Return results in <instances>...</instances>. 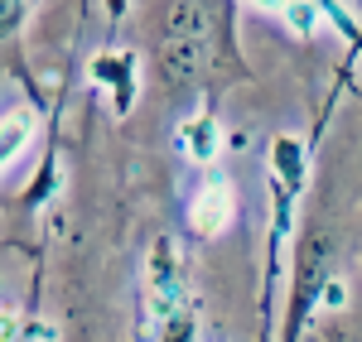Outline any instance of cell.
<instances>
[{"label":"cell","instance_id":"cell-1","mask_svg":"<svg viewBox=\"0 0 362 342\" xmlns=\"http://www.w3.org/2000/svg\"><path fill=\"white\" fill-rule=\"evenodd\" d=\"M203 54H208V20L198 15V5H174L165 25V49H160L165 73L174 83H194L203 68Z\"/></svg>","mask_w":362,"mask_h":342},{"label":"cell","instance_id":"cell-2","mask_svg":"<svg viewBox=\"0 0 362 342\" xmlns=\"http://www.w3.org/2000/svg\"><path fill=\"white\" fill-rule=\"evenodd\" d=\"M232 217H237L232 178H227V173H213L194 193V202H189V231H194V236H218V231L232 227Z\"/></svg>","mask_w":362,"mask_h":342},{"label":"cell","instance_id":"cell-3","mask_svg":"<svg viewBox=\"0 0 362 342\" xmlns=\"http://www.w3.org/2000/svg\"><path fill=\"white\" fill-rule=\"evenodd\" d=\"M92 78L102 87H112V106L121 116L131 111L136 102V54H102L92 58Z\"/></svg>","mask_w":362,"mask_h":342},{"label":"cell","instance_id":"cell-4","mask_svg":"<svg viewBox=\"0 0 362 342\" xmlns=\"http://www.w3.org/2000/svg\"><path fill=\"white\" fill-rule=\"evenodd\" d=\"M271 178H280L295 193L305 188V145L295 135H276V145H271Z\"/></svg>","mask_w":362,"mask_h":342},{"label":"cell","instance_id":"cell-5","mask_svg":"<svg viewBox=\"0 0 362 342\" xmlns=\"http://www.w3.org/2000/svg\"><path fill=\"white\" fill-rule=\"evenodd\" d=\"M179 149L194 159V164H208L213 154H218V121L208 111H198L184 130H179Z\"/></svg>","mask_w":362,"mask_h":342},{"label":"cell","instance_id":"cell-6","mask_svg":"<svg viewBox=\"0 0 362 342\" xmlns=\"http://www.w3.org/2000/svg\"><path fill=\"white\" fill-rule=\"evenodd\" d=\"M280 20L295 29L300 39H309V34L319 29V20H324V15H319V5H314V0H285V5H280Z\"/></svg>","mask_w":362,"mask_h":342},{"label":"cell","instance_id":"cell-7","mask_svg":"<svg viewBox=\"0 0 362 342\" xmlns=\"http://www.w3.org/2000/svg\"><path fill=\"white\" fill-rule=\"evenodd\" d=\"M25 5H29V0H0V34H5V29H15V25H20V15H25Z\"/></svg>","mask_w":362,"mask_h":342},{"label":"cell","instance_id":"cell-8","mask_svg":"<svg viewBox=\"0 0 362 342\" xmlns=\"http://www.w3.org/2000/svg\"><path fill=\"white\" fill-rule=\"evenodd\" d=\"M247 5H256L261 15H280V5H285V0H247Z\"/></svg>","mask_w":362,"mask_h":342}]
</instances>
